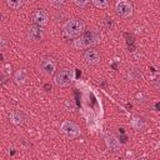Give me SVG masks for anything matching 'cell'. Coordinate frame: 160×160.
<instances>
[{"instance_id": "obj_1", "label": "cell", "mask_w": 160, "mask_h": 160, "mask_svg": "<svg viewBox=\"0 0 160 160\" xmlns=\"http://www.w3.org/2000/svg\"><path fill=\"white\" fill-rule=\"evenodd\" d=\"M61 30H62V35L66 39H76L85 31V22L81 19L72 18L62 24Z\"/></svg>"}, {"instance_id": "obj_2", "label": "cell", "mask_w": 160, "mask_h": 160, "mask_svg": "<svg viewBox=\"0 0 160 160\" xmlns=\"http://www.w3.org/2000/svg\"><path fill=\"white\" fill-rule=\"evenodd\" d=\"M100 32L96 30V29H92L90 31H84L80 36H78L75 40H74V44L72 46L78 50H84V49H89L90 46L92 45H96L99 41H100Z\"/></svg>"}, {"instance_id": "obj_3", "label": "cell", "mask_w": 160, "mask_h": 160, "mask_svg": "<svg viewBox=\"0 0 160 160\" xmlns=\"http://www.w3.org/2000/svg\"><path fill=\"white\" fill-rule=\"evenodd\" d=\"M58 68V61L56 59L51 58V56H45L42 58L39 64H38V70L41 75L44 76H52L55 74V70Z\"/></svg>"}, {"instance_id": "obj_4", "label": "cell", "mask_w": 160, "mask_h": 160, "mask_svg": "<svg viewBox=\"0 0 160 160\" xmlns=\"http://www.w3.org/2000/svg\"><path fill=\"white\" fill-rule=\"evenodd\" d=\"M74 81V71L70 69H61L54 75V84L59 88H66Z\"/></svg>"}, {"instance_id": "obj_5", "label": "cell", "mask_w": 160, "mask_h": 160, "mask_svg": "<svg viewBox=\"0 0 160 160\" xmlns=\"http://www.w3.org/2000/svg\"><path fill=\"white\" fill-rule=\"evenodd\" d=\"M60 131L69 139H76L81 135V130L79 125H76L71 120H64L60 125Z\"/></svg>"}, {"instance_id": "obj_6", "label": "cell", "mask_w": 160, "mask_h": 160, "mask_svg": "<svg viewBox=\"0 0 160 160\" xmlns=\"http://www.w3.org/2000/svg\"><path fill=\"white\" fill-rule=\"evenodd\" d=\"M26 36L30 41L32 42H39L41 41L44 38H45V31L42 29V26H39V25H30L28 26L26 29Z\"/></svg>"}, {"instance_id": "obj_7", "label": "cell", "mask_w": 160, "mask_h": 160, "mask_svg": "<svg viewBox=\"0 0 160 160\" xmlns=\"http://www.w3.org/2000/svg\"><path fill=\"white\" fill-rule=\"evenodd\" d=\"M115 12L120 18H129L132 15V4L128 0H118L115 5Z\"/></svg>"}, {"instance_id": "obj_8", "label": "cell", "mask_w": 160, "mask_h": 160, "mask_svg": "<svg viewBox=\"0 0 160 160\" xmlns=\"http://www.w3.org/2000/svg\"><path fill=\"white\" fill-rule=\"evenodd\" d=\"M31 20L35 25L39 26H46L49 22V15L45 10L42 9H36L35 11H32L31 14Z\"/></svg>"}, {"instance_id": "obj_9", "label": "cell", "mask_w": 160, "mask_h": 160, "mask_svg": "<svg viewBox=\"0 0 160 160\" xmlns=\"http://www.w3.org/2000/svg\"><path fill=\"white\" fill-rule=\"evenodd\" d=\"M100 54L95 50V49H88L84 55H82V60L86 65H90V66H94V65H98L100 62Z\"/></svg>"}, {"instance_id": "obj_10", "label": "cell", "mask_w": 160, "mask_h": 160, "mask_svg": "<svg viewBox=\"0 0 160 160\" xmlns=\"http://www.w3.org/2000/svg\"><path fill=\"white\" fill-rule=\"evenodd\" d=\"M105 141H106L108 148H109L111 151H118V150H120V148H121L120 140H119L114 134H111V132H108V134L105 135Z\"/></svg>"}, {"instance_id": "obj_11", "label": "cell", "mask_w": 160, "mask_h": 160, "mask_svg": "<svg viewBox=\"0 0 160 160\" xmlns=\"http://www.w3.org/2000/svg\"><path fill=\"white\" fill-rule=\"evenodd\" d=\"M24 120H25V116L21 111H11L10 115H9V121L12 124V125H22L24 124Z\"/></svg>"}, {"instance_id": "obj_12", "label": "cell", "mask_w": 160, "mask_h": 160, "mask_svg": "<svg viewBox=\"0 0 160 160\" xmlns=\"http://www.w3.org/2000/svg\"><path fill=\"white\" fill-rule=\"evenodd\" d=\"M28 80V72L25 69H19L14 74V81L16 85H24Z\"/></svg>"}, {"instance_id": "obj_13", "label": "cell", "mask_w": 160, "mask_h": 160, "mask_svg": "<svg viewBox=\"0 0 160 160\" xmlns=\"http://www.w3.org/2000/svg\"><path fill=\"white\" fill-rule=\"evenodd\" d=\"M131 125H132V128H134L135 130H138V131H141V130L145 129V122H144V120H142V119H139V118H135V119L132 120Z\"/></svg>"}, {"instance_id": "obj_14", "label": "cell", "mask_w": 160, "mask_h": 160, "mask_svg": "<svg viewBox=\"0 0 160 160\" xmlns=\"http://www.w3.org/2000/svg\"><path fill=\"white\" fill-rule=\"evenodd\" d=\"M6 2L11 9H20L24 4V0H6Z\"/></svg>"}, {"instance_id": "obj_15", "label": "cell", "mask_w": 160, "mask_h": 160, "mask_svg": "<svg viewBox=\"0 0 160 160\" xmlns=\"http://www.w3.org/2000/svg\"><path fill=\"white\" fill-rule=\"evenodd\" d=\"M91 1L98 9H106L109 6V1L110 0H91Z\"/></svg>"}, {"instance_id": "obj_16", "label": "cell", "mask_w": 160, "mask_h": 160, "mask_svg": "<svg viewBox=\"0 0 160 160\" xmlns=\"http://www.w3.org/2000/svg\"><path fill=\"white\" fill-rule=\"evenodd\" d=\"M69 0H49V4L54 8H61L64 6Z\"/></svg>"}, {"instance_id": "obj_17", "label": "cell", "mask_w": 160, "mask_h": 160, "mask_svg": "<svg viewBox=\"0 0 160 160\" xmlns=\"http://www.w3.org/2000/svg\"><path fill=\"white\" fill-rule=\"evenodd\" d=\"M89 1H90V0H74L75 5L79 6V8H85V6L89 4Z\"/></svg>"}, {"instance_id": "obj_18", "label": "cell", "mask_w": 160, "mask_h": 160, "mask_svg": "<svg viewBox=\"0 0 160 160\" xmlns=\"http://www.w3.org/2000/svg\"><path fill=\"white\" fill-rule=\"evenodd\" d=\"M8 40L5 39V38H0V50H4V49H6L8 48Z\"/></svg>"}, {"instance_id": "obj_19", "label": "cell", "mask_w": 160, "mask_h": 160, "mask_svg": "<svg viewBox=\"0 0 160 160\" xmlns=\"http://www.w3.org/2000/svg\"><path fill=\"white\" fill-rule=\"evenodd\" d=\"M1 20H2V15L0 14V21H1Z\"/></svg>"}, {"instance_id": "obj_20", "label": "cell", "mask_w": 160, "mask_h": 160, "mask_svg": "<svg viewBox=\"0 0 160 160\" xmlns=\"http://www.w3.org/2000/svg\"><path fill=\"white\" fill-rule=\"evenodd\" d=\"M30 1H35V0H30Z\"/></svg>"}]
</instances>
